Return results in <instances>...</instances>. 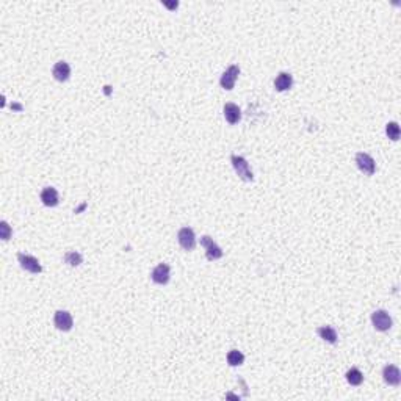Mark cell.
<instances>
[{
    "instance_id": "1",
    "label": "cell",
    "mask_w": 401,
    "mask_h": 401,
    "mask_svg": "<svg viewBox=\"0 0 401 401\" xmlns=\"http://www.w3.org/2000/svg\"><path fill=\"white\" fill-rule=\"evenodd\" d=\"M230 162H232V166L235 169V173L238 174L240 179H243L245 182H252L254 180V174L249 168V163L246 162L245 157L241 155H230Z\"/></svg>"
},
{
    "instance_id": "2",
    "label": "cell",
    "mask_w": 401,
    "mask_h": 401,
    "mask_svg": "<svg viewBox=\"0 0 401 401\" xmlns=\"http://www.w3.org/2000/svg\"><path fill=\"white\" fill-rule=\"evenodd\" d=\"M371 323L374 326L376 331H381V332H385L392 327V318L390 315H388L387 310H374L371 313Z\"/></svg>"
},
{
    "instance_id": "3",
    "label": "cell",
    "mask_w": 401,
    "mask_h": 401,
    "mask_svg": "<svg viewBox=\"0 0 401 401\" xmlns=\"http://www.w3.org/2000/svg\"><path fill=\"white\" fill-rule=\"evenodd\" d=\"M240 76V68L237 65H232V66H229L226 71H224V74L221 76L220 79V85H221V88L226 90V91H230V90H234L235 87V82Z\"/></svg>"
},
{
    "instance_id": "4",
    "label": "cell",
    "mask_w": 401,
    "mask_h": 401,
    "mask_svg": "<svg viewBox=\"0 0 401 401\" xmlns=\"http://www.w3.org/2000/svg\"><path fill=\"white\" fill-rule=\"evenodd\" d=\"M177 241L185 251H193L196 246V235H194L191 227H182L177 234Z\"/></svg>"
},
{
    "instance_id": "5",
    "label": "cell",
    "mask_w": 401,
    "mask_h": 401,
    "mask_svg": "<svg viewBox=\"0 0 401 401\" xmlns=\"http://www.w3.org/2000/svg\"><path fill=\"white\" fill-rule=\"evenodd\" d=\"M201 245L205 248V256H207L209 260H218V259L223 257L221 248L216 245L212 237H209V235L201 237Z\"/></svg>"
},
{
    "instance_id": "6",
    "label": "cell",
    "mask_w": 401,
    "mask_h": 401,
    "mask_svg": "<svg viewBox=\"0 0 401 401\" xmlns=\"http://www.w3.org/2000/svg\"><path fill=\"white\" fill-rule=\"evenodd\" d=\"M18 260L21 263V266L26 271L29 273H33V274H38L43 271V266L41 263L38 262V259L33 257V256H29V254H24V252H19L18 254Z\"/></svg>"
},
{
    "instance_id": "7",
    "label": "cell",
    "mask_w": 401,
    "mask_h": 401,
    "mask_svg": "<svg viewBox=\"0 0 401 401\" xmlns=\"http://www.w3.org/2000/svg\"><path fill=\"white\" fill-rule=\"evenodd\" d=\"M54 323H55V327L58 331H63V332H68L72 329V326H74V320H72V315L68 312V310H57L55 312V317H54Z\"/></svg>"
},
{
    "instance_id": "8",
    "label": "cell",
    "mask_w": 401,
    "mask_h": 401,
    "mask_svg": "<svg viewBox=\"0 0 401 401\" xmlns=\"http://www.w3.org/2000/svg\"><path fill=\"white\" fill-rule=\"evenodd\" d=\"M356 163H357V168L360 169V171L367 176H373L376 171V163L373 160V157L365 154V152H359L356 155Z\"/></svg>"
},
{
    "instance_id": "9",
    "label": "cell",
    "mask_w": 401,
    "mask_h": 401,
    "mask_svg": "<svg viewBox=\"0 0 401 401\" xmlns=\"http://www.w3.org/2000/svg\"><path fill=\"white\" fill-rule=\"evenodd\" d=\"M169 277H171V270H169V265H166V263H159L152 270V274H151V279L159 285L168 284Z\"/></svg>"
},
{
    "instance_id": "10",
    "label": "cell",
    "mask_w": 401,
    "mask_h": 401,
    "mask_svg": "<svg viewBox=\"0 0 401 401\" xmlns=\"http://www.w3.org/2000/svg\"><path fill=\"white\" fill-rule=\"evenodd\" d=\"M382 378L388 385H399V382H401L399 368L395 365H385L382 370Z\"/></svg>"
},
{
    "instance_id": "11",
    "label": "cell",
    "mask_w": 401,
    "mask_h": 401,
    "mask_svg": "<svg viewBox=\"0 0 401 401\" xmlns=\"http://www.w3.org/2000/svg\"><path fill=\"white\" fill-rule=\"evenodd\" d=\"M223 112H224V118L229 124H238L240 123V119H241V110L238 108V105L232 104V102H229L224 105L223 108Z\"/></svg>"
},
{
    "instance_id": "12",
    "label": "cell",
    "mask_w": 401,
    "mask_h": 401,
    "mask_svg": "<svg viewBox=\"0 0 401 401\" xmlns=\"http://www.w3.org/2000/svg\"><path fill=\"white\" fill-rule=\"evenodd\" d=\"M41 201L44 205H47V207H55V205H58L60 199H58V191L54 188V187H46L43 188L41 191Z\"/></svg>"
},
{
    "instance_id": "13",
    "label": "cell",
    "mask_w": 401,
    "mask_h": 401,
    "mask_svg": "<svg viewBox=\"0 0 401 401\" xmlns=\"http://www.w3.org/2000/svg\"><path fill=\"white\" fill-rule=\"evenodd\" d=\"M52 76L58 82H66L69 79V76H71V66L66 62L55 63V66L52 69Z\"/></svg>"
},
{
    "instance_id": "14",
    "label": "cell",
    "mask_w": 401,
    "mask_h": 401,
    "mask_svg": "<svg viewBox=\"0 0 401 401\" xmlns=\"http://www.w3.org/2000/svg\"><path fill=\"white\" fill-rule=\"evenodd\" d=\"M291 85H293V77L288 72H279L276 80H274V88L277 91H287L291 88Z\"/></svg>"
},
{
    "instance_id": "15",
    "label": "cell",
    "mask_w": 401,
    "mask_h": 401,
    "mask_svg": "<svg viewBox=\"0 0 401 401\" xmlns=\"http://www.w3.org/2000/svg\"><path fill=\"white\" fill-rule=\"evenodd\" d=\"M318 335L324 340V342H327V343H331V345L337 343V332H335V329H334L332 326H321V327H318Z\"/></svg>"
},
{
    "instance_id": "16",
    "label": "cell",
    "mask_w": 401,
    "mask_h": 401,
    "mask_svg": "<svg viewBox=\"0 0 401 401\" xmlns=\"http://www.w3.org/2000/svg\"><path fill=\"white\" fill-rule=\"evenodd\" d=\"M245 362V356H243L241 351L238 349H230L227 353V363L230 367H238Z\"/></svg>"
},
{
    "instance_id": "17",
    "label": "cell",
    "mask_w": 401,
    "mask_h": 401,
    "mask_svg": "<svg viewBox=\"0 0 401 401\" xmlns=\"http://www.w3.org/2000/svg\"><path fill=\"white\" fill-rule=\"evenodd\" d=\"M346 381L351 384V385H360L363 382V374L359 368H351L346 371Z\"/></svg>"
},
{
    "instance_id": "18",
    "label": "cell",
    "mask_w": 401,
    "mask_h": 401,
    "mask_svg": "<svg viewBox=\"0 0 401 401\" xmlns=\"http://www.w3.org/2000/svg\"><path fill=\"white\" fill-rule=\"evenodd\" d=\"M82 260H83L82 254H79L77 251H69L65 254V263H68L69 266H79Z\"/></svg>"
},
{
    "instance_id": "19",
    "label": "cell",
    "mask_w": 401,
    "mask_h": 401,
    "mask_svg": "<svg viewBox=\"0 0 401 401\" xmlns=\"http://www.w3.org/2000/svg\"><path fill=\"white\" fill-rule=\"evenodd\" d=\"M385 133H387V137L390 140H393V141L399 140V126H398V123H388L385 126Z\"/></svg>"
},
{
    "instance_id": "20",
    "label": "cell",
    "mask_w": 401,
    "mask_h": 401,
    "mask_svg": "<svg viewBox=\"0 0 401 401\" xmlns=\"http://www.w3.org/2000/svg\"><path fill=\"white\" fill-rule=\"evenodd\" d=\"M0 237H2V240H5V241L11 238V227L7 221L0 223Z\"/></svg>"
}]
</instances>
